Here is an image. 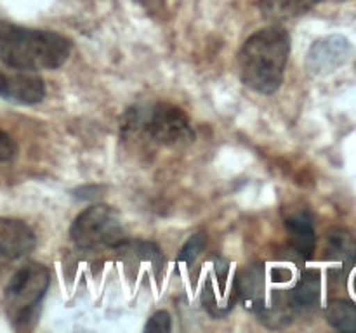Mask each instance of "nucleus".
I'll use <instances>...</instances> for the list:
<instances>
[{
    "mask_svg": "<svg viewBox=\"0 0 356 333\" xmlns=\"http://www.w3.org/2000/svg\"><path fill=\"white\" fill-rule=\"evenodd\" d=\"M122 130L125 135L167 148L193 141V128L184 111L163 103L129 110L122 118Z\"/></svg>",
    "mask_w": 356,
    "mask_h": 333,
    "instance_id": "7ed1b4c3",
    "label": "nucleus"
},
{
    "mask_svg": "<svg viewBox=\"0 0 356 333\" xmlns=\"http://www.w3.org/2000/svg\"><path fill=\"white\" fill-rule=\"evenodd\" d=\"M325 259L336 264L339 271H348L356 264V241L350 232L343 229L329 232Z\"/></svg>",
    "mask_w": 356,
    "mask_h": 333,
    "instance_id": "ddd939ff",
    "label": "nucleus"
},
{
    "mask_svg": "<svg viewBox=\"0 0 356 333\" xmlns=\"http://www.w3.org/2000/svg\"><path fill=\"white\" fill-rule=\"evenodd\" d=\"M72 42L47 30L0 21V61L19 71L56 69L66 62Z\"/></svg>",
    "mask_w": 356,
    "mask_h": 333,
    "instance_id": "f257e3e1",
    "label": "nucleus"
},
{
    "mask_svg": "<svg viewBox=\"0 0 356 333\" xmlns=\"http://www.w3.org/2000/svg\"><path fill=\"white\" fill-rule=\"evenodd\" d=\"M145 332H170V316L169 312L159 311L148 319Z\"/></svg>",
    "mask_w": 356,
    "mask_h": 333,
    "instance_id": "f3484780",
    "label": "nucleus"
},
{
    "mask_svg": "<svg viewBox=\"0 0 356 333\" xmlns=\"http://www.w3.org/2000/svg\"><path fill=\"white\" fill-rule=\"evenodd\" d=\"M33 231L17 219L0 217V262H14L35 248Z\"/></svg>",
    "mask_w": 356,
    "mask_h": 333,
    "instance_id": "6e6552de",
    "label": "nucleus"
},
{
    "mask_svg": "<svg viewBox=\"0 0 356 333\" xmlns=\"http://www.w3.org/2000/svg\"><path fill=\"white\" fill-rule=\"evenodd\" d=\"M285 228H287L289 238H291V245L294 248V252H298L302 259H312L316 245L312 214L306 210L296 212V214H292L285 221Z\"/></svg>",
    "mask_w": 356,
    "mask_h": 333,
    "instance_id": "9b49d317",
    "label": "nucleus"
},
{
    "mask_svg": "<svg viewBox=\"0 0 356 333\" xmlns=\"http://www.w3.org/2000/svg\"><path fill=\"white\" fill-rule=\"evenodd\" d=\"M45 85L42 78L30 73L0 71V97L19 104H37L44 99Z\"/></svg>",
    "mask_w": 356,
    "mask_h": 333,
    "instance_id": "9d476101",
    "label": "nucleus"
},
{
    "mask_svg": "<svg viewBox=\"0 0 356 333\" xmlns=\"http://www.w3.org/2000/svg\"><path fill=\"white\" fill-rule=\"evenodd\" d=\"M141 6H145V9L152 14H162L163 10V0H138Z\"/></svg>",
    "mask_w": 356,
    "mask_h": 333,
    "instance_id": "6ab92c4d",
    "label": "nucleus"
},
{
    "mask_svg": "<svg viewBox=\"0 0 356 333\" xmlns=\"http://www.w3.org/2000/svg\"><path fill=\"white\" fill-rule=\"evenodd\" d=\"M351 47L350 40L343 35H329L309 47L306 56V68L312 75L325 76L339 69L350 59Z\"/></svg>",
    "mask_w": 356,
    "mask_h": 333,
    "instance_id": "0eeeda50",
    "label": "nucleus"
},
{
    "mask_svg": "<svg viewBox=\"0 0 356 333\" xmlns=\"http://www.w3.org/2000/svg\"><path fill=\"white\" fill-rule=\"evenodd\" d=\"M51 283V274L38 262L24 264L6 288V311L16 330H28L37 319L38 305Z\"/></svg>",
    "mask_w": 356,
    "mask_h": 333,
    "instance_id": "20e7f679",
    "label": "nucleus"
},
{
    "mask_svg": "<svg viewBox=\"0 0 356 333\" xmlns=\"http://www.w3.org/2000/svg\"><path fill=\"white\" fill-rule=\"evenodd\" d=\"M70 236L76 248H117L124 241L120 215L106 205H92L73 221Z\"/></svg>",
    "mask_w": 356,
    "mask_h": 333,
    "instance_id": "39448f33",
    "label": "nucleus"
},
{
    "mask_svg": "<svg viewBox=\"0 0 356 333\" xmlns=\"http://www.w3.org/2000/svg\"><path fill=\"white\" fill-rule=\"evenodd\" d=\"M205 245H207V234H204V232H197V234H193L186 243H184L179 255H177V260L183 264H193L195 260L202 255Z\"/></svg>",
    "mask_w": 356,
    "mask_h": 333,
    "instance_id": "dca6fc26",
    "label": "nucleus"
},
{
    "mask_svg": "<svg viewBox=\"0 0 356 333\" xmlns=\"http://www.w3.org/2000/svg\"><path fill=\"white\" fill-rule=\"evenodd\" d=\"M291 54V35L282 26H268L250 35L238 54V71L247 87L273 94L284 82Z\"/></svg>",
    "mask_w": 356,
    "mask_h": 333,
    "instance_id": "f03ea898",
    "label": "nucleus"
},
{
    "mask_svg": "<svg viewBox=\"0 0 356 333\" xmlns=\"http://www.w3.org/2000/svg\"><path fill=\"white\" fill-rule=\"evenodd\" d=\"M236 298L235 280L229 274V264L225 259H214L207 271V278L202 287V302L204 307L216 318L228 314L233 309Z\"/></svg>",
    "mask_w": 356,
    "mask_h": 333,
    "instance_id": "423d86ee",
    "label": "nucleus"
},
{
    "mask_svg": "<svg viewBox=\"0 0 356 333\" xmlns=\"http://www.w3.org/2000/svg\"><path fill=\"white\" fill-rule=\"evenodd\" d=\"M236 298L243 304L247 311L261 314L266 307V284H264L263 264H252L245 267L235 278Z\"/></svg>",
    "mask_w": 356,
    "mask_h": 333,
    "instance_id": "1a4fd4ad",
    "label": "nucleus"
},
{
    "mask_svg": "<svg viewBox=\"0 0 356 333\" xmlns=\"http://www.w3.org/2000/svg\"><path fill=\"white\" fill-rule=\"evenodd\" d=\"M327 323L339 332H356V304L348 300L330 302L325 311Z\"/></svg>",
    "mask_w": 356,
    "mask_h": 333,
    "instance_id": "2eb2a0df",
    "label": "nucleus"
},
{
    "mask_svg": "<svg viewBox=\"0 0 356 333\" xmlns=\"http://www.w3.org/2000/svg\"><path fill=\"white\" fill-rule=\"evenodd\" d=\"M16 153L17 146L14 142V139L0 128V162H9V160H13L16 156Z\"/></svg>",
    "mask_w": 356,
    "mask_h": 333,
    "instance_id": "a211bd4d",
    "label": "nucleus"
},
{
    "mask_svg": "<svg viewBox=\"0 0 356 333\" xmlns=\"http://www.w3.org/2000/svg\"><path fill=\"white\" fill-rule=\"evenodd\" d=\"M322 0H259V10L268 19L284 21L302 16Z\"/></svg>",
    "mask_w": 356,
    "mask_h": 333,
    "instance_id": "4468645a",
    "label": "nucleus"
},
{
    "mask_svg": "<svg viewBox=\"0 0 356 333\" xmlns=\"http://www.w3.org/2000/svg\"><path fill=\"white\" fill-rule=\"evenodd\" d=\"M320 300V274L318 271L308 269L302 273L298 283L289 291V307L296 311H312Z\"/></svg>",
    "mask_w": 356,
    "mask_h": 333,
    "instance_id": "f8f14e48",
    "label": "nucleus"
}]
</instances>
